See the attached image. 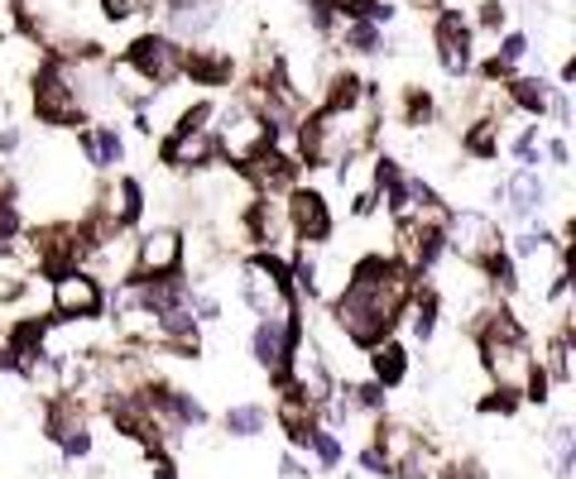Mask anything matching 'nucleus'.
Listing matches in <instances>:
<instances>
[{
	"label": "nucleus",
	"mask_w": 576,
	"mask_h": 479,
	"mask_svg": "<svg viewBox=\"0 0 576 479\" xmlns=\"http://www.w3.org/2000/svg\"><path fill=\"white\" fill-rule=\"evenodd\" d=\"M279 423H284L288 437H294V446H308V437H312V403L298 398L294 388H288L284 403H279Z\"/></svg>",
	"instance_id": "nucleus-24"
},
{
	"label": "nucleus",
	"mask_w": 576,
	"mask_h": 479,
	"mask_svg": "<svg viewBox=\"0 0 576 479\" xmlns=\"http://www.w3.org/2000/svg\"><path fill=\"white\" fill-rule=\"evenodd\" d=\"M547 158H553L557 168H567V164H572V154H567V144H562V139H553V144H547Z\"/></svg>",
	"instance_id": "nucleus-40"
},
{
	"label": "nucleus",
	"mask_w": 576,
	"mask_h": 479,
	"mask_svg": "<svg viewBox=\"0 0 576 479\" xmlns=\"http://www.w3.org/2000/svg\"><path fill=\"white\" fill-rule=\"evenodd\" d=\"M53 312L63 316V322H96L101 308H106V288L96 283L92 269H63L53 273Z\"/></svg>",
	"instance_id": "nucleus-8"
},
{
	"label": "nucleus",
	"mask_w": 576,
	"mask_h": 479,
	"mask_svg": "<svg viewBox=\"0 0 576 479\" xmlns=\"http://www.w3.org/2000/svg\"><path fill=\"white\" fill-rule=\"evenodd\" d=\"M370 135H374V111L370 106H356V111L322 106L312 121L298 125V158L308 168H341L346 158H360Z\"/></svg>",
	"instance_id": "nucleus-3"
},
{
	"label": "nucleus",
	"mask_w": 576,
	"mask_h": 479,
	"mask_svg": "<svg viewBox=\"0 0 576 479\" xmlns=\"http://www.w3.org/2000/svg\"><path fill=\"white\" fill-rule=\"evenodd\" d=\"M34 115L43 125H53V129H78L86 121V106H82L78 86L68 82V67L58 63V58L34 72Z\"/></svg>",
	"instance_id": "nucleus-6"
},
{
	"label": "nucleus",
	"mask_w": 576,
	"mask_h": 479,
	"mask_svg": "<svg viewBox=\"0 0 576 479\" xmlns=\"http://www.w3.org/2000/svg\"><path fill=\"white\" fill-rule=\"evenodd\" d=\"M495 121H475L471 129H466V149L475 154V158H490V154H495L500 149V139H495Z\"/></svg>",
	"instance_id": "nucleus-30"
},
{
	"label": "nucleus",
	"mask_w": 576,
	"mask_h": 479,
	"mask_svg": "<svg viewBox=\"0 0 576 479\" xmlns=\"http://www.w3.org/2000/svg\"><path fill=\"white\" fill-rule=\"evenodd\" d=\"M183 269V236L173 226H154L135 240V279H168Z\"/></svg>",
	"instance_id": "nucleus-11"
},
{
	"label": "nucleus",
	"mask_w": 576,
	"mask_h": 479,
	"mask_svg": "<svg viewBox=\"0 0 576 479\" xmlns=\"http://www.w3.org/2000/svg\"><path fill=\"white\" fill-rule=\"evenodd\" d=\"M106 20H135V14H150L154 0H101Z\"/></svg>",
	"instance_id": "nucleus-33"
},
{
	"label": "nucleus",
	"mask_w": 576,
	"mask_h": 479,
	"mask_svg": "<svg viewBox=\"0 0 576 479\" xmlns=\"http://www.w3.org/2000/svg\"><path fill=\"white\" fill-rule=\"evenodd\" d=\"M168 168H207L216 164V139L212 129H173L164 139V149H158Z\"/></svg>",
	"instance_id": "nucleus-16"
},
{
	"label": "nucleus",
	"mask_w": 576,
	"mask_h": 479,
	"mask_svg": "<svg viewBox=\"0 0 576 479\" xmlns=\"http://www.w3.org/2000/svg\"><path fill=\"white\" fill-rule=\"evenodd\" d=\"M317 6H327L331 14H351V20H360V10H366V0H317Z\"/></svg>",
	"instance_id": "nucleus-37"
},
{
	"label": "nucleus",
	"mask_w": 576,
	"mask_h": 479,
	"mask_svg": "<svg viewBox=\"0 0 576 479\" xmlns=\"http://www.w3.org/2000/svg\"><path fill=\"white\" fill-rule=\"evenodd\" d=\"M284 374H294V394L308 398L312 408H317V403H327V394H331V369H327V360H322V351H317L312 341H298L294 351H288Z\"/></svg>",
	"instance_id": "nucleus-13"
},
{
	"label": "nucleus",
	"mask_w": 576,
	"mask_h": 479,
	"mask_svg": "<svg viewBox=\"0 0 576 479\" xmlns=\"http://www.w3.org/2000/svg\"><path fill=\"white\" fill-rule=\"evenodd\" d=\"M193 86H230L236 77V58L226 49H183V72Z\"/></svg>",
	"instance_id": "nucleus-18"
},
{
	"label": "nucleus",
	"mask_w": 576,
	"mask_h": 479,
	"mask_svg": "<svg viewBox=\"0 0 576 479\" xmlns=\"http://www.w3.org/2000/svg\"><path fill=\"white\" fill-rule=\"evenodd\" d=\"M125 63L135 67L154 92H164V86L178 82V72H183V43L168 39V34H140L135 43H130Z\"/></svg>",
	"instance_id": "nucleus-9"
},
{
	"label": "nucleus",
	"mask_w": 576,
	"mask_h": 479,
	"mask_svg": "<svg viewBox=\"0 0 576 479\" xmlns=\"http://www.w3.org/2000/svg\"><path fill=\"white\" fill-rule=\"evenodd\" d=\"M413 293H418L413 269H403L394 254H366L351 273H346L341 293L331 298V322H337L346 341L370 351V345L394 336V326L403 322Z\"/></svg>",
	"instance_id": "nucleus-1"
},
{
	"label": "nucleus",
	"mask_w": 576,
	"mask_h": 479,
	"mask_svg": "<svg viewBox=\"0 0 576 479\" xmlns=\"http://www.w3.org/2000/svg\"><path fill=\"white\" fill-rule=\"evenodd\" d=\"M428 121H432V96L423 92V86H409V92H403V125L418 129Z\"/></svg>",
	"instance_id": "nucleus-29"
},
{
	"label": "nucleus",
	"mask_w": 576,
	"mask_h": 479,
	"mask_svg": "<svg viewBox=\"0 0 576 479\" xmlns=\"http://www.w3.org/2000/svg\"><path fill=\"white\" fill-rule=\"evenodd\" d=\"M504 201H510L514 216H538L547 201V183L538 178V168H518L510 183H504Z\"/></svg>",
	"instance_id": "nucleus-22"
},
{
	"label": "nucleus",
	"mask_w": 576,
	"mask_h": 479,
	"mask_svg": "<svg viewBox=\"0 0 576 479\" xmlns=\"http://www.w3.org/2000/svg\"><path fill=\"white\" fill-rule=\"evenodd\" d=\"M308 6H317V0H308Z\"/></svg>",
	"instance_id": "nucleus-44"
},
{
	"label": "nucleus",
	"mask_w": 576,
	"mask_h": 479,
	"mask_svg": "<svg viewBox=\"0 0 576 479\" xmlns=\"http://www.w3.org/2000/svg\"><path fill=\"white\" fill-rule=\"evenodd\" d=\"M154 475H158V479H173V466H168V460H164V456H158V460H154Z\"/></svg>",
	"instance_id": "nucleus-43"
},
{
	"label": "nucleus",
	"mask_w": 576,
	"mask_h": 479,
	"mask_svg": "<svg viewBox=\"0 0 576 479\" xmlns=\"http://www.w3.org/2000/svg\"><path fill=\"white\" fill-rule=\"evenodd\" d=\"M24 254L29 264L49 269V273H63V269H78L92 244H86V230L82 221H49V226H34L24 240Z\"/></svg>",
	"instance_id": "nucleus-4"
},
{
	"label": "nucleus",
	"mask_w": 576,
	"mask_h": 479,
	"mask_svg": "<svg viewBox=\"0 0 576 479\" xmlns=\"http://www.w3.org/2000/svg\"><path fill=\"white\" fill-rule=\"evenodd\" d=\"M504 24V6H500V0H485V6H481V29H500Z\"/></svg>",
	"instance_id": "nucleus-38"
},
{
	"label": "nucleus",
	"mask_w": 576,
	"mask_h": 479,
	"mask_svg": "<svg viewBox=\"0 0 576 479\" xmlns=\"http://www.w3.org/2000/svg\"><path fill=\"white\" fill-rule=\"evenodd\" d=\"M327 106L331 111H356V106H370V86L356 77V72H337L327 82Z\"/></svg>",
	"instance_id": "nucleus-25"
},
{
	"label": "nucleus",
	"mask_w": 576,
	"mask_h": 479,
	"mask_svg": "<svg viewBox=\"0 0 576 479\" xmlns=\"http://www.w3.org/2000/svg\"><path fill=\"white\" fill-rule=\"evenodd\" d=\"M360 466H366L370 475H389V460H384L380 451H374V446H370V451H360Z\"/></svg>",
	"instance_id": "nucleus-39"
},
{
	"label": "nucleus",
	"mask_w": 576,
	"mask_h": 479,
	"mask_svg": "<svg viewBox=\"0 0 576 479\" xmlns=\"http://www.w3.org/2000/svg\"><path fill=\"white\" fill-rule=\"evenodd\" d=\"M538 365H547L543 379H553V384H567L572 379V336H567V331L547 341V355H538Z\"/></svg>",
	"instance_id": "nucleus-27"
},
{
	"label": "nucleus",
	"mask_w": 576,
	"mask_h": 479,
	"mask_svg": "<svg viewBox=\"0 0 576 479\" xmlns=\"http://www.w3.org/2000/svg\"><path fill=\"white\" fill-rule=\"evenodd\" d=\"M14 149H20V129H0V154H14Z\"/></svg>",
	"instance_id": "nucleus-41"
},
{
	"label": "nucleus",
	"mask_w": 576,
	"mask_h": 479,
	"mask_svg": "<svg viewBox=\"0 0 576 479\" xmlns=\"http://www.w3.org/2000/svg\"><path fill=\"white\" fill-rule=\"evenodd\" d=\"M308 446H312V451H317V460H322L327 470H331V466H337V460H341V441L331 437V431H322V427H312V437H308Z\"/></svg>",
	"instance_id": "nucleus-32"
},
{
	"label": "nucleus",
	"mask_w": 576,
	"mask_h": 479,
	"mask_svg": "<svg viewBox=\"0 0 576 479\" xmlns=\"http://www.w3.org/2000/svg\"><path fill=\"white\" fill-rule=\"evenodd\" d=\"M164 20H168V39H202L222 20V10H216V0H168Z\"/></svg>",
	"instance_id": "nucleus-19"
},
{
	"label": "nucleus",
	"mask_w": 576,
	"mask_h": 479,
	"mask_svg": "<svg viewBox=\"0 0 576 479\" xmlns=\"http://www.w3.org/2000/svg\"><path fill=\"white\" fill-rule=\"evenodd\" d=\"M245 178H250L255 187V197H284L288 187H298V158L294 154H284V149H274V144H265V149H255L250 158H245Z\"/></svg>",
	"instance_id": "nucleus-12"
},
{
	"label": "nucleus",
	"mask_w": 576,
	"mask_h": 479,
	"mask_svg": "<svg viewBox=\"0 0 576 479\" xmlns=\"http://www.w3.org/2000/svg\"><path fill=\"white\" fill-rule=\"evenodd\" d=\"M524 53H528V39H524V34H510V39L500 43V53H495V58H504V63H518Z\"/></svg>",
	"instance_id": "nucleus-35"
},
{
	"label": "nucleus",
	"mask_w": 576,
	"mask_h": 479,
	"mask_svg": "<svg viewBox=\"0 0 576 479\" xmlns=\"http://www.w3.org/2000/svg\"><path fill=\"white\" fill-rule=\"evenodd\" d=\"M446 479H485V475L475 466H452V470H446Z\"/></svg>",
	"instance_id": "nucleus-42"
},
{
	"label": "nucleus",
	"mask_w": 576,
	"mask_h": 479,
	"mask_svg": "<svg viewBox=\"0 0 576 479\" xmlns=\"http://www.w3.org/2000/svg\"><path fill=\"white\" fill-rule=\"evenodd\" d=\"M78 144H82L86 164L101 168V173H111V168L125 158V139H121V129H115V125H92V129H82Z\"/></svg>",
	"instance_id": "nucleus-21"
},
{
	"label": "nucleus",
	"mask_w": 576,
	"mask_h": 479,
	"mask_svg": "<svg viewBox=\"0 0 576 479\" xmlns=\"http://www.w3.org/2000/svg\"><path fill=\"white\" fill-rule=\"evenodd\" d=\"M432 43H438V63L461 77V72L471 67V24L461 20L456 10H442L438 24H432Z\"/></svg>",
	"instance_id": "nucleus-15"
},
{
	"label": "nucleus",
	"mask_w": 576,
	"mask_h": 479,
	"mask_svg": "<svg viewBox=\"0 0 576 479\" xmlns=\"http://www.w3.org/2000/svg\"><path fill=\"white\" fill-rule=\"evenodd\" d=\"M341 39H346V49H356V53H374V49H380V29L366 24V20H351Z\"/></svg>",
	"instance_id": "nucleus-31"
},
{
	"label": "nucleus",
	"mask_w": 576,
	"mask_h": 479,
	"mask_svg": "<svg viewBox=\"0 0 576 479\" xmlns=\"http://www.w3.org/2000/svg\"><path fill=\"white\" fill-rule=\"evenodd\" d=\"M49 437L63 446L68 456H86L92 451V431H86V417L78 408V398H58L49 408Z\"/></svg>",
	"instance_id": "nucleus-17"
},
{
	"label": "nucleus",
	"mask_w": 576,
	"mask_h": 479,
	"mask_svg": "<svg viewBox=\"0 0 576 479\" xmlns=\"http://www.w3.org/2000/svg\"><path fill=\"white\" fill-rule=\"evenodd\" d=\"M442 236H446V250H452L466 269H485L495 254H504V230L481 211H452Z\"/></svg>",
	"instance_id": "nucleus-5"
},
{
	"label": "nucleus",
	"mask_w": 576,
	"mask_h": 479,
	"mask_svg": "<svg viewBox=\"0 0 576 479\" xmlns=\"http://www.w3.org/2000/svg\"><path fill=\"white\" fill-rule=\"evenodd\" d=\"M547 101H553V86L543 77H514L510 82V106H518L524 115H543Z\"/></svg>",
	"instance_id": "nucleus-26"
},
{
	"label": "nucleus",
	"mask_w": 576,
	"mask_h": 479,
	"mask_svg": "<svg viewBox=\"0 0 576 479\" xmlns=\"http://www.w3.org/2000/svg\"><path fill=\"white\" fill-rule=\"evenodd\" d=\"M481 336V355H485V369H490V379L500 384V394H524V398H547L543 388V365H538V355H533V345H528V331L518 326V316L510 308H495V312H485V326L475 331Z\"/></svg>",
	"instance_id": "nucleus-2"
},
{
	"label": "nucleus",
	"mask_w": 576,
	"mask_h": 479,
	"mask_svg": "<svg viewBox=\"0 0 576 479\" xmlns=\"http://www.w3.org/2000/svg\"><path fill=\"white\" fill-rule=\"evenodd\" d=\"M101 211H106L121 230L135 226L140 216H144V187H140V178H115L111 192H101Z\"/></svg>",
	"instance_id": "nucleus-20"
},
{
	"label": "nucleus",
	"mask_w": 576,
	"mask_h": 479,
	"mask_svg": "<svg viewBox=\"0 0 576 479\" xmlns=\"http://www.w3.org/2000/svg\"><path fill=\"white\" fill-rule=\"evenodd\" d=\"M187 302H193V308H197L202 322H216V316H222V302H216L212 293H197V298H187Z\"/></svg>",
	"instance_id": "nucleus-36"
},
{
	"label": "nucleus",
	"mask_w": 576,
	"mask_h": 479,
	"mask_svg": "<svg viewBox=\"0 0 576 479\" xmlns=\"http://www.w3.org/2000/svg\"><path fill=\"white\" fill-rule=\"evenodd\" d=\"M265 427H269V413L259 408V403H240V408L226 413V431H230V437H259Z\"/></svg>",
	"instance_id": "nucleus-28"
},
{
	"label": "nucleus",
	"mask_w": 576,
	"mask_h": 479,
	"mask_svg": "<svg viewBox=\"0 0 576 479\" xmlns=\"http://www.w3.org/2000/svg\"><path fill=\"white\" fill-rule=\"evenodd\" d=\"M284 216H288V230L294 240L302 244H327L331 240V201L317 192V187H288L284 192Z\"/></svg>",
	"instance_id": "nucleus-10"
},
{
	"label": "nucleus",
	"mask_w": 576,
	"mask_h": 479,
	"mask_svg": "<svg viewBox=\"0 0 576 479\" xmlns=\"http://www.w3.org/2000/svg\"><path fill=\"white\" fill-rule=\"evenodd\" d=\"M370 374H374V384H380V388L403 384V374H409V351H403L399 341L370 345Z\"/></svg>",
	"instance_id": "nucleus-23"
},
{
	"label": "nucleus",
	"mask_w": 576,
	"mask_h": 479,
	"mask_svg": "<svg viewBox=\"0 0 576 479\" xmlns=\"http://www.w3.org/2000/svg\"><path fill=\"white\" fill-rule=\"evenodd\" d=\"M212 121H222L216 125V154H230L236 164H245L255 149H265V144H274V129H269V121L259 115L250 101H230L226 111H216Z\"/></svg>",
	"instance_id": "nucleus-7"
},
{
	"label": "nucleus",
	"mask_w": 576,
	"mask_h": 479,
	"mask_svg": "<svg viewBox=\"0 0 576 479\" xmlns=\"http://www.w3.org/2000/svg\"><path fill=\"white\" fill-rule=\"evenodd\" d=\"M245 240L259 244V250H279L284 240H294L279 197H250V207H245Z\"/></svg>",
	"instance_id": "nucleus-14"
},
{
	"label": "nucleus",
	"mask_w": 576,
	"mask_h": 479,
	"mask_svg": "<svg viewBox=\"0 0 576 479\" xmlns=\"http://www.w3.org/2000/svg\"><path fill=\"white\" fill-rule=\"evenodd\" d=\"M547 250V236L543 230H524V236H514V254L510 259H538Z\"/></svg>",
	"instance_id": "nucleus-34"
}]
</instances>
